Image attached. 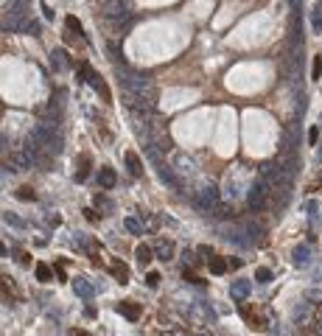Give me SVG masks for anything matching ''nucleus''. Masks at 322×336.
I'll use <instances>...</instances> for the list:
<instances>
[{"label": "nucleus", "instance_id": "obj_1", "mask_svg": "<svg viewBox=\"0 0 322 336\" xmlns=\"http://www.w3.org/2000/svg\"><path fill=\"white\" fill-rule=\"evenodd\" d=\"M121 87H123V101H126L129 109H146V112H154L157 109V90L149 79L143 76H135L129 73L121 64Z\"/></svg>", "mask_w": 322, "mask_h": 336}, {"label": "nucleus", "instance_id": "obj_2", "mask_svg": "<svg viewBox=\"0 0 322 336\" xmlns=\"http://www.w3.org/2000/svg\"><path fill=\"white\" fill-rule=\"evenodd\" d=\"M171 168L179 177V185L182 188H191V182H196V177H199V168H196L193 157H188L185 151H174L171 154Z\"/></svg>", "mask_w": 322, "mask_h": 336}, {"label": "nucleus", "instance_id": "obj_3", "mask_svg": "<svg viewBox=\"0 0 322 336\" xmlns=\"http://www.w3.org/2000/svg\"><path fill=\"white\" fill-rule=\"evenodd\" d=\"M219 199H222L219 185H213V182H196V196H193V205H196L202 213H213L216 205H219Z\"/></svg>", "mask_w": 322, "mask_h": 336}, {"label": "nucleus", "instance_id": "obj_4", "mask_svg": "<svg viewBox=\"0 0 322 336\" xmlns=\"http://www.w3.org/2000/svg\"><path fill=\"white\" fill-rule=\"evenodd\" d=\"M129 22H132V14H129L118 0H109L107 8H104V25L112 28V31H123Z\"/></svg>", "mask_w": 322, "mask_h": 336}, {"label": "nucleus", "instance_id": "obj_5", "mask_svg": "<svg viewBox=\"0 0 322 336\" xmlns=\"http://www.w3.org/2000/svg\"><path fill=\"white\" fill-rule=\"evenodd\" d=\"M219 233L224 236V241H230V244H236V247H252V238H250V233H247V227L244 224H222L219 227Z\"/></svg>", "mask_w": 322, "mask_h": 336}, {"label": "nucleus", "instance_id": "obj_6", "mask_svg": "<svg viewBox=\"0 0 322 336\" xmlns=\"http://www.w3.org/2000/svg\"><path fill=\"white\" fill-rule=\"evenodd\" d=\"M292 322H294V325H297L300 331H308L311 325H314V303H308V297L294 306V311H292Z\"/></svg>", "mask_w": 322, "mask_h": 336}, {"label": "nucleus", "instance_id": "obj_7", "mask_svg": "<svg viewBox=\"0 0 322 336\" xmlns=\"http://www.w3.org/2000/svg\"><path fill=\"white\" fill-rule=\"evenodd\" d=\"M266 196H269V188L261 177L255 179V185L247 191V208L250 210H264L266 208Z\"/></svg>", "mask_w": 322, "mask_h": 336}, {"label": "nucleus", "instance_id": "obj_8", "mask_svg": "<svg viewBox=\"0 0 322 336\" xmlns=\"http://www.w3.org/2000/svg\"><path fill=\"white\" fill-rule=\"evenodd\" d=\"M34 163H36L34 154H28L25 149L11 151V154H8V168H11V171H28V168H31Z\"/></svg>", "mask_w": 322, "mask_h": 336}, {"label": "nucleus", "instance_id": "obj_9", "mask_svg": "<svg viewBox=\"0 0 322 336\" xmlns=\"http://www.w3.org/2000/svg\"><path fill=\"white\" fill-rule=\"evenodd\" d=\"M292 264L297 266V269H306V266L311 264V247H308V244H300V247L292 250Z\"/></svg>", "mask_w": 322, "mask_h": 336}, {"label": "nucleus", "instance_id": "obj_10", "mask_svg": "<svg viewBox=\"0 0 322 336\" xmlns=\"http://www.w3.org/2000/svg\"><path fill=\"white\" fill-rule=\"evenodd\" d=\"M87 84H93V87H95V93H98L101 98H109V87H107V81L101 79V73L93 70V67H90V73H87Z\"/></svg>", "mask_w": 322, "mask_h": 336}, {"label": "nucleus", "instance_id": "obj_11", "mask_svg": "<svg viewBox=\"0 0 322 336\" xmlns=\"http://www.w3.org/2000/svg\"><path fill=\"white\" fill-rule=\"evenodd\" d=\"M154 255L160 258V261H174V244L168 241V238H160V241H154Z\"/></svg>", "mask_w": 322, "mask_h": 336}, {"label": "nucleus", "instance_id": "obj_12", "mask_svg": "<svg viewBox=\"0 0 322 336\" xmlns=\"http://www.w3.org/2000/svg\"><path fill=\"white\" fill-rule=\"evenodd\" d=\"M123 163H126V171L135 179L143 177V163H140V157H137L135 151H126V154H123Z\"/></svg>", "mask_w": 322, "mask_h": 336}, {"label": "nucleus", "instance_id": "obj_13", "mask_svg": "<svg viewBox=\"0 0 322 336\" xmlns=\"http://www.w3.org/2000/svg\"><path fill=\"white\" fill-rule=\"evenodd\" d=\"M230 294H233V300H247L252 294V283L250 280H236L233 289H230Z\"/></svg>", "mask_w": 322, "mask_h": 336}, {"label": "nucleus", "instance_id": "obj_14", "mask_svg": "<svg viewBox=\"0 0 322 336\" xmlns=\"http://www.w3.org/2000/svg\"><path fill=\"white\" fill-rule=\"evenodd\" d=\"M73 289H76V294H79V297H84V300H90V297L95 294V286L87 278H76V280H73Z\"/></svg>", "mask_w": 322, "mask_h": 336}, {"label": "nucleus", "instance_id": "obj_15", "mask_svg": "<svg viewBox=\"0 0 322 336\" xmlns=\"http://www.w3.org/2000/svg\"><path fill=\"white\" fill-rule=\"evenodd\" d=\"M118 314H123L129 322H135L140 317V306H135V303H118Z\"/></svg>", "mask_w": 322, "mask_h": 336}, {"label": "nucleus", "instance_id": "obj_16", "mask_svg": "<svg viewBox=\"0 0 322 336\" xmlns=\"http://www.w3.org/2000/svg\"><path fill=\"white\" fill-rule=\"evenodd\" d=\"M244 227H247V233H250V238H252V241H261V238H264V227H261V224H258L255 222V219H244Z\"/></svg>", "mask_w": 322, "mask_h": 336}, {"label": "nucleus", "instance_id": "obj_17", "mask_svg": "<svg viewBox=\"0 0 322 336\" xmlns=\"http://www.w3.org/2000/svg\"><path fill=\"white\" fill-rule=\"evenodd\" d=\"M98 182H101V188H107V191H109V188L118 182V177H115L112 168H101V171H98Z\"/></svg>", "mask_w": 322, "mask_h": 336}, {"label": "nucleus", "instance_id": "obj_18", "mask_svg": "<svg viewBox=\"0 0 322 336\" xmlns=\"http://www.w3.org/2000/svg\"><path fill=\"white\" fill-rule=\"evenodd\" d=\"M64 62H70V59L64 56V50L56 48V50H50V64H53V70H62Z\"/></svg>", "mask_w": 322, "mask_h": 336}, {"label": "nucleus", "instance_id": "obj_19", "mask_svg": "<svg viewBox=\"0 0 322 336\" xmlns=\"http://www.w3.org/2000/svg\"><path fill=\"white\" fill-rule=\"evenodd\" d=\"M227 261H224V258H219V255H213V258H210V272H213V275H224V272H227Z\"/></svg>", "mask_w": 322, "mask_h": 336}, {"label": "nucleus", "instance_id": "obj_20", "mask_svg": "<svg viewBox=\"0 0 322 336\" xmlns=\"http://www.w3.org/2000/svg\"><path fill=\"white\" fill-rule=\"evenodd\" d=\"M123 227H126L132 236H143V224H140V219H135V216H129L126 222H123Z\"/></svg>", "mask_w": 322, "mask_h": 336}, {"label": "nucleus", "instance_id": "obj_21", "mask_svg": "<svg viewBox=\"0 0 322 336\" xmlns=\"http://www.w3.org/2000/svg\"><path fill=\"white\" fill-rule=\"evenodd\" d=\"M151 255H154V250H151V247H146V244H140V247H137V264H140V266L149 264Z\"/></svg>", "mask_w": 322, "mask_h": 336}, {"label": "nucleus", "instance_id": "obj_22", "mask_svg": "<svg viewBox=\"0 0 322 336\" xmlns=\"http://www.w3.org/2000/svg\"><path fill=\"white\" fill-rule=\"evenodd\" d=\"M34 272H36V280H42V283L53 280V272H50V266H45V264H36V266H34Z\"/></svg>", "mask_w": 322, "mask_h": 336}, {"label": "nucleus", "instance_id": "obj_23", "mask_svg": "<svg viewBox=\"0 0 322 336\" xmlns=\"http://www.w3.org/2000/svg\"><path fill=\"white\" fill-rule=\"evenodd\" d=\"M311 28H314V34H320V31H322V8L320 6L311 11Z\"/></svg>", "mask_w": 322, "mask_h": 336}, {"label": "nucleus", "instance_id": "obj_24", "mask_svg": "<svg viewBox=\"0 0 322 336\" xmlns=\"http://www.w3.org/2000/svg\"><path fill=\"white\" fill-rule=\"evenodd\" d=\"M64 25H67V28H70L73 34L79 36V39H81V36H84V28H81V22L76 20V17H67V20H64Z\"/></svg>", "mask_w": 322, "mask_h": 336}, {"label": "nucleus", "instance_id": "obj_25", "mask_svg": "<svg viewBox=\"0 0 322 336\" xmlns=\"http://www.w3.org/2000/svg\"><path fill=\"white\" fill-rule=\"evenodd\" d=\"M112 269L118 272V283H126V280H129V269L121 264V261H112Z\"/></svg>", "mask_w": 322, "mask_h": 336}, {"label": "nucleus", "instance_id": "obj_26", "mask_svg": "<svg viewBox=\"0 0 322 336\" xmlns=\"http://www.w3.org/2000/svg\"><path fill=\"white\" fill-rule=\"evenodd\" d=\"M3 222L11 224V227H17V230H25V222H22L20 216H14V213H3Z\"/></svg>", "mask_w": 322, "mask_h": 336}, {"label": "nucleus", "instance_id": "obj_27", "mask_svg": "<svg viewBox=\"0 0 322 336\" xmlns=\"http://www.w3.org/2000/svg\"><path fill=\"white\" fill-rule=\"evenodd\" d=\"M17 199H25V202H34V199H36V193H34V188H28V185H22V188H17Z\"/></svg>", "mask_w": 322, "mask_h": 336}, {"label": "nucleus", "instance_id": "obj_28", "mask_svg": "<svg viewBox=\"0 0 322 336\" xmlns=\"http://www.w3.org/2000/svg\"><path fill=\"white\" fill-rule=\"evenodd\" d=\"M255 280H258V283H269V280H272V272H269L266 266H258V269H255Z\"/></svg>", "mask_w": 322, "mask_h": 336}, {"label": "nucleus", "instance_id": "obj_29", "mask_svg": "<svg viewBox=\"0 0 322 336\" xmlns=\"http://www.w3.org/2000/svg\"><path fill=\"white\" fill-rule=\"evenodd\" d=\"M160 280H163V278H160L157 272H149V275H146V286H149V289H157Z\"/></svg>", "mask_w": 322, "mask_h": 336}, {"label": "nucleus", "instance_id": "obj_30", "mask_svg": "<svg viewBox=\"0 0 322 336\" xmlns=\"http://www.w3.org/2000/svg\"><path fill=\"white\" fill-rule=\"evenodd\" d=\"M311 76H314V81L322 76V59H320V56H314V64H311Z\"/></svg>", "mask_w": 322, "mask_h": 336}, {"label": "nucleus", "instance_id": "obj_31", "mask_svg": "<svg viewBox=\"0 0 322 336\" xmlns=\"http://www.w3.org/2000/svg\"><path fill=\"white\" fill-rule=\"evenodd\" d=\"M14 261H17V264H22V266H28L31 264V255H28V252H17Z\"/></svg>", "mask_w": 322, "mask_h": 336}, {"label": "nucleus", "instance_id": "obj_32", "mask_svg": "<svg viewBox=\"0 0 322 336\" xmlns=\"http://www.w3.org/2000/svg\"><path fill=\"white\" fill-rule=\"evenodd\" d=\"M25 31H28V34H34V36H39V22H25Z\"/></svg>", "mask_w": 322, "mask_h": 336}, {"label": "nucleus", "instance_id": "obj_33", "mask_svg": "<svg viewBox=\"0 0 322 336\" xmlns=\"http://www.w3.org/2000/svg\"><path fill=\"white\" fill-rule=\"evenodd\" d=\"M317 137H320V129H317V126H311V129H308V143L314 146V143H317Z\"/></svg>", "mask_w": 322, "mask_h": 336}, {"label": "nucleus", "instance_id": "obj_34", "mask_svg": "<svg viewBox=\"0 0 322 336\" xmlns=\"http://www.w3.org/2000/svg\"><path fill=\"white\" fill-rule=\"evenodd\" d=\"M84 219H87V222H98V216H95V210H90V208L84 210Z\"/></svg>", "mask_w": 322, "mask_h": 336}, {"label": "nucleus", "instance_id": "obj_35", "mask_svg": "<svg viewBox=\"0 0 322 336\" xmlns=\"http://www.w3.org/2000/svg\"><path fill=\"white\" fill-rule=\"evenodd\" d=\"M56 275H59V280H67V278H64V261H59V264H56Z\"/></svg>", "mask_w": 322, "mask_h": 336}, {"label": "nucleus", "instance_id": "obj_36", "mask_svg": "<svg viewBox=\"0 0 322 336\" xmlns=\"http://www.w3.org/2000/svg\"><path fill=\"white\" fill-rule=\"evenodd\" d=\"M314 334H317V336H322V317L314 322Z\"/></svg>", "mask_w": 322, "mask_h": 336}, {"label": "nucleus", "instance_id": "obj_37", "mask_svg": "<svg viewBox=\"0 0 322 336\" xmlns=\"http://www.w3.org/2000/svg\"><path fill=\"white\" fill-rule=\"evenodd\" d=\"M42 14H45V20H53V8H48V6H42Z\"/></svg>", "mask_w": 322, "mask_h": 336}, {"label": "nucleus", "instance_id": "obj_38", "mask_svg": "<svg viewBox=\"0 0 322 336\" xmlns=\"http://www.w3.org/2000/svg\"><path fill=\"white\" fill-rule=\"evenodd\" d=\"M163 336H182L179 331H163Z\"/></svg>", "mask_w": 322, "mask_h": 336}, {"label": "nucleus", "instance_id": "obj_39", "mask_svg": "<svg viewBox=\"0 0 322 336\" xmlns=\"http://www.w3.org/2000/svg\"><path fill=\"white\" fill-rule=\"evenodd\" d=\"M191 336H210V334H208V331H193Z\"/></svg>", "mask_w": 322, "mask_h": 336}, {"label": "nucleus", "instance_id": "obj_40", "mask_svg": "<svg viewBox=\"0 0 322 336\" xmlns=\"http://www.w3.org/2000/svg\"><path fill=\"white\" fill-rule=\"evenodd\" d=\"M73 336H90V334H84V331H73Z\"/></svg>", "mask_w": 322, "mask_h": 336}, {"label": "nucleus", "instance_id": "obj_41", "mask_svg": "<svg viewBox=\"0 0 322 336\" xmlns=\"http://www.w3.org/2000/svg\"><path fill=\"white\" fill-rule=\"evenodd\" d=\"M292 3H294V8H300V0H292Z\"/></svg>", "mask_w": 322, "mask_h": 336}]
</instances>
